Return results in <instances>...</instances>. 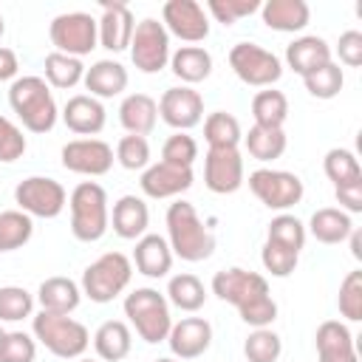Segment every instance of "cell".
<instances>
[{"mask_svg": "<svg viewBox=\"0 0 362 362\" xmlns=\"http://www.w3.org/2000/svg\"><path fill=\"white\" fill-rule=\"evenodd\" d=\"M212 294L235 305L240 320L252 328H269L277 320V303L269 291L266 277L257 272H249L240 266L221 269L212 277Z\"/></svg>", "mask_w": 362, "mask_h": 362, "instance_id": "6da1fadb", "label": "cell"}, {"mask_svg": "<svg viewBox=\"0 0 362 362\" xmlns=\"http://www.w3.org/2000/svg\"><path fill=\"white\" fill-rule=\"evenodd\" d=\"M167 243L173 249V257H181L187 263H201L215 252V235L201 221L198 209L178 198L167 206Z\"/></svg>", "mask_w": 362, "mask_h": 362, "instance_id": "7a4b0ae2", "label": "cell"}, {"mask_svg": "<svg viewBox=\"0 0 362 362\" xmlns=\"http://www.w3.org/2000/svg\"><path fill=\"white\" fill-rule=\"evenodd\" d=\"M8 107L28 133H48L59 119L54 93L42 76H17L8 85Z\"/></svg>", "mask_w": 362, "mask_h": 362, "instance_id": "3957f363", "label": "cell"}, {"mask_svg": "<svg viewBox=\"0 0 362 362\" xmlns=\"http://www.w3.org/2000/svg\"><path fill=\"white\" fill-rule=\"evenodd\" d=\"M122 308H124L127 322L139 334V339H144L147 345L167 342V334L173 328V314H170L167 297L158 288H150V286L133 288L124 297Z\"/></svg>", "mask_w": 362, "mask_h": 362, "instance_id": "277c9868", "label": "cell"}, {"mask_svg": "<svg viewBox=\"0 0 362 362\" xmlns=\"http://www.w3.org/2000/svg\"><path fill=\"white\" fill-rule=\"evenodd\" d=\"M71 209V235L82 243H96L105 238L110 226V209H107V192L96 181H82L74 187L68 198Z\"/></svg>", "mask_w": 362, "mask_h": 362, "instance_id": "5b68a950", "label": "cell"}, {"mask_svg": "<svg viewBox=\"0 0 362 362\" xmlns=\"http://www.w3.org/2000/svg\"><path fill=\"white\" fill-rule=\"evenodd\" d=\"M31 334L48 354L59 359H79L90 345L88 328L68 314L40 311L37 317H31Z\"/></svg>", "mask_w": 362, "mask_h": 362, "instance_id": "8992f818", "label": "cell"}, {"mask_svg": "<svg viewBox=\"0 0 362 362\" xmlns=\"http://www.w3.org/2000/svg\"><path fill=\"white\" fill-rule=\"evenodd\" d=\"M130 277H133L130 257L122 252H105L82 272L79 288L90 303H110L130 286Z\"/></svg>", "mask_w": 362, "mask_h": 362, "instance_id": "52a82bcc", "label": "cell"}, {"mask_svg": "<svg viewBox=\"0 0 362 362\" xmlns=\"http://www.w3.org/2000/svg\"><path fill=\"white\" fill-rule=\"evenodd\" d=\"M48 37H51L54 51L82 59L99 45V25H96V17L85 11H65L51 20Z\"/></svg>", "mask_w": 362, "mask_h": 362, "instance_id": "ba28073f", "label": "cell"}, {"mask_svg": "<svg viewBox=\"0 0 362 362\" xmlns=\"http://www.w3.org/2000/svg\"><path fill=\"white\" fill-rule=\"evenodd\" d=\"M229 68L243 85L252 88H272L283 76L280 57L257 42H235L229 48Z\"/></svg>", "mask_w": 362, "mask_h": 362, "instance_id": "9c48e42d", "label": "cell"}, {"mask_svg": "<svg viewBox=\"0 0 362 362\" xmlns=\"http://www.w3.org/2000/svg\"><path fill=\"white\" fill-rule=\"evenodd\" d=\"M249 189L266 209H274V212L291 209L294 204L303 201V192H305L303 178L297 173L272 170V167H260L249 173Z\"/></svg>", "mask_w": 362, "mask_h": 362, "instance_id": "30bf717a", "label": "cell"}, {"mask_svg": "<svg viewBox=\"0 0 362 362\" xmlns=\"http://www.w3.org/2000/svg\"><path fill=\"white\" fill-rule=\"evenodd\" d=\"M14 204L31 218H57L68 204V192L51 175H28L14 187Z\"/></svg>", "mask_w": 362, "mask_h": 362, "instance_id": "8fae6325", "label": "cell"}, {"mask_svg": "<svg viewBox=\"0 0 362 362\" xmlns=\"http://www.w3.org/2000/svg\"><path fill=\"white\" fill-rule=\"evenodd\" d=\"M127 51L133 65L141 74H158L161 68H167L173 51H170V34L164 23H158L156 17H144L141 23H136Z\"/></svg>", "mask_w": 362, "mask_h": 362, "instance_id": "7c38bea8", "label": "cell"}, {"mask_svg": "<svg viewBox=\"0 0 362 362\" xmlns=\"http://www.w3.org/2000/svg\"><path fill=\"white\" fill-rule=\"evenodd\" d=\"M243 156L238 147H209L204 156V184L215 195H232L243 187Z\"/></svg>", "mask_w": 362, "mask_h": 362, "instance_id": "4fadbf2b", "label": "cell"}, {"mask_svg": "<svg viewBox=\"0 0 362 362\" xmlns=\"http://www.w3.org/2000/svg\"><path fill=\"white\" fill-rule=\"evenodd\" d=\"M62 167L68 173H76V175H88V178H96V175H107L110 167H113V147L102 139H71L68 144H62Z\"/></svg>", "mask_w": 362, "mask_h": 362, "instance_id": "5bb4252c", "label": "cell"}, {"mask_svg": "<svg viewBox=\"0 0 362 362\" xmlns=\"http://www.w3.org/2000/svg\"><path fill=\"white\" fill-rule=\"evenodd\" d=\"M161 23L167 34L195 45L209 37V17L198 0H167L161 6Z\"/></svg>", "mask_w": 362, "mask_h": 362, "instance_id": "9a60e30c", "label": "cell"}, {"mask_svg": "<svg viewBox=\"0 0 362 362\" xmlns=\"http://www.w3.org/2000/svg\"><path fill=\"white\" fill-rule=\"evenodd\" d=\"M156 105H158L161 122L170 124L175 133H187L204 119V96L189 85L167 88Z\"/></svg>", "mask_w": 362, "mask_h": 362, "instance_id": "2e32d148", "label": "cell"}, {"mask_svg": "<svg viewBox=\"0 0 362 362\" xmlns=\"http://www.w3.org/2000/svg\"><path fill=\"white\" fill-rule=\"evenodd\" d=\"M195 175H192V167H175V164H167V161H156L150 167L141 170V178H139V187L147 198H175L181 192H187L192 187Z\"/></svg>", "mask_w": 362, "mask_h": 362, "instance_id": "e0dca14e", "label": "cell"}, {"mask_svg": "<svg viewBox=\"0 0 362 362\" xmlns=\"http://www.w3.org/2000/svg\"><path fill=\"white\" fill-rule=\"evenodd\" d=\"M167 345L175 359H198L212 345V325L204 317H184L173 322L167 334Z\"/></svg>", "mask_w": 362, "mask_h": 362, "instance_id": "ac0fdd59", "label": "cell"}, {"mask_svg": "<svg viewBox=\"0 0 362 362\" xmlns=\"http://www.w3.org/2000/svg\"><path fill=\"white\" fill-rule=\"evenodd\" d=\"M317 362H359L354 334L342 320H325L314 334Z\"/></svg>", "mask_w": 362, "mask_h": 362, "instance_id": "d6986e66", "label": "cell"}, {"mask_svg": "<svg viewBox=\"0 0 362 362\" xmlns=\"http://www.w3.org/2000/svg\"><path fill=\"white\" fill-rule=\"evenodd\" d=\"M99 25V45L119 54V51H127L130 48V37H133V11L124 6V3H110V0H102V17L96 20Z\"/></svg>", "mask_w": 362, "mask_h": 362, "instance_id": "ffe728a7", "label": "cell"}, {"mask_svg": "<svg viewBox=\"0 0 362 362\" xmlns=\"http://www.w3.org/2000/svg\"><path fill=\"white\" fill-rule=\"evenodd\" d=\"M62 122L71 133H76L82 139H93L96 133H102V127L107 122V113H105V105L99 99H93L90 93H76L65 102Z\"/></svg>", "mask_w": 362, "mask_h": 362, "instance_id": "44dd1931", "label": "cell"}, {"mask_svg": "<svg viewBox=\"0 0 362 362\" xmlns=\"http://www.w3.org/2000/svg\"><path fill=\"white\" fill-rule=\"evenodd\" d=\"M139 274L150 277V280H158V277H167L170 269H173V249L167 243L164 235H156V232H147L136 240V249H133V260Z\"/></svg>", "mask_w": 362, "mask_h": 362, "instance_id": "7402d4cb", "label": "cell"}, {"mask_svg": "<svg viewBox=\"0 0 362 362\" xmlns=\"http://www.w3.org/2000/svg\"><path fill=\"white\" fill-rule=\"evenodd\" d=\"M328 62H331V45L317 34H303L286 45V65L300 76H308Z\"/></svg>", "mask_w": 362, "mask_h": 362, "instance_id": "603a6c76", "label": "cell"}, {"mask_svg": "<svg viewBox=\"0 0 362 362\" xmlns=\"http://www.w3.org/2000/svg\"><path fill=\"white\" fill-rule=\"evenodd\" d=\"M113 232L122 240H139L141 235H147L150 226V209L144 204V198L139 195H122L113 204V215H110Z\"/></svg>", "mask_w": 362, "mask_h": 362, "instance_id": "cb8c5ba5", "label": "cell"}, {"mask_svg": "<svg viewBox=\"0 0 362 362\" xmlns=\"http://www.w3.org/2000/svg\"><path fill=\"white\" fill-rule=\"evenodd\" d=\"M260 14H263L266 28L280 31V34L303 31L311 20V8L305 0H266L260 6Z\"/></svg>", "mask_w": 362, "mask_h": 362, "instance_id": "d4e9b609", "label": "cell"}, {"mask_svg": "<svg viewBox=\"0 0 362 362\" xmlns=\"http://www.w3.org/2000/svg\"><path fill=\"white\" fill-rule=\"evenodd\" d=\"M82 82L93 99H113L127 88V68L116 59H96L90 68H85Z\"/></svg>", "mask_w": 362, "mask_h": 362, "instance_id": "484cf974", "label": "cell"}, {"mask_svg": "<svg viewBox=\"0 0 362 362\" xmlns=\"http://www.w3.org/2000/svg\"><path fill=\"white\" fill-rule=\"evenodd\" d=\"M82 300V288L79 283H74L71 277H45L37 288V303L40 311H51V314H71L79 308Z\"/></svg>", "mask_w": 362, "mask_h": 362, "instance_id": "4316f807", "label": "cell"}, {"mask_svg": "<svg viewBox=\"0 0 362 362\" xmlns=\"http://www.w3.org/2000/svg\"><path fill=\"white\" fill-rule=\"evenodd\" d=\"M119 122L130 136H144L153 133L158 122V105L150 93H130L119 105Z\"/></svg>", "mask_w": 362, "mask_h": 362, "instance_id": "83f0119b", "label": "cell"}, {"mask_svg": "<svg viewBox=\"0 0 362 362\" xmlns=\"http://www.w3.org/2000/svg\"><path fill=\"white\" fill-rule=\"evenodd\" d=\"M351 229H354V221L348 212H342L339 206H322L311 215L305 232H311V238L325 246H337V243L348 240Z\"/></svg>", "mask_w": 362, "mask_h": 362, "instance_id": "f1b7e54d", "label": "cell"}, {"mask_svg": "<svg viewBox=\"0 0 362 362\" xmlns=\"http://www.w3.org/2000/svg\"><path fill=\"white\" fill-rule=\"evenodd\" d=\"M93 348H96V356L105 359V362H119L130 354L133 348V331L124 320H107L96 328L93 334Z\"/></svg>", "mask_w": 362, "mask_h": 362, "instance_id": "f546056e", "label": "cell"}, {"mask_svg": "<svg viewBox=\"0 0 362 362\" xmlns=\"http://www.w3.org/2000/svg\"><path fill=\"white\" fill-rule=\"evenodd\" d=\"M170 68L184 85L204 82L212 74V54L204 45H181L178 51L170 54Z\"/></svg>", "mask_w": 362, "mask_h": 362, "instance_id": "4dcf8cb0", "label": "cell"}, {"mask_svg": "<svg viewBox=\"0 0 362 362\" xmlns=\"http://www.w3.org/2000/svg\"><path fill=\"white\" fill-rule=\"evenodd\" d=\"M42 68H45V76H42V79L48 82V88H59V90L76 88V85L82 82V76H85L82 59L68 57V54H59V51L45 54Z\"/></svg>", "mask_w": 362, "mask_h": 362, "instance_id": "1f68e13d", "label": "cell"}, {"mask_svg": "<svg viewBox=\"0 0 362 362\" xmlns=\"http://www.w3.org/2000/svg\"><path fill=\"white\" fill-rule=\"evenodd\" d=\"M243 144H246L252 158L266 164V161H274L286 153L288 139H286L283 127H257V124H252L249 133L243 136Z\"/></svg>", "mask_w": 362, "mask_h": 362, "instance_id": "d6a6232c", "label": "cell"}, {"mask_svg": "<svg viewBox=\"0 0 362 362\" xmlns=\"http://www.w3.org/2000/svg\"><path fill=\"white\" fill-rule=\"evenodd\" d=\"M252 116L257 127H283L288 119V99L283 90L266 88L252 96Z\"/></svg>", "mask_w": 362, "mask_h": 362, "instance_id": "836d02e7", "label": "cell"}, {"mask_svg": "<svg viewBox=\"0 0 362 362\" xmlns=\"http://www.w3.org/2000/svg\"><path fill=\"white\" fill-rule=\"evenodd\" d=\"M167 303L181 308V311H187V314H192L206 303V288L195 274L181 272V274L170 277V283H167Z\"/></svg>", "mask_w": 362, "mask_h": 362, "instance_id": "e575fe53", "label": "cell"}, {"mask_svg": "<svg viewBox=\"0 0 362 362\" xmlns=\"http://www.w3.org/2000/svg\"><path fill=\"white\" fill-rule=\"evenodd\" d=\"M34 235V221L31 215L20 212V209H6L0 212V255L3 252H14L23 249Z\"/></svg>", "mask_w": 362, "mask_h": 362, "instance_id": "d590c367", "label": "cell"}, {"mask_svg": "<svg viewBox=\"0 0 362 362\" xmlns=\"http://www.w3.org/2000/svg\"><path fill=\"white\" fill-rule=\"evenodd\" d=\"M204 139L209 147H238L243 141V130L232 113L215 110L204 119Z\"/></svg>", "mask_w": 362, "mask_h": 362, "instance_id": "8d00e7d4", "label": "cell"}, {"mask_svg": "<svg viewBox=\"0 0 362 362\" xmlns=\"http://www.w3.org/2000/svg\"><path fill=\"white\" fill-rule=\"evenodd\" d=\"M305 235L308 232H305V223L300 218H294L291 212H280V215H274L269 221L266 240L280 243V246H286V249H291V252L300 255V249L305 246Z\"/></svg>", "mask_w": 362, "mask_h": 362, "instance_id": "74e56055", "label": "cell"}, {"mask_svg": "<svg viewBox=\"0 0 362 362\" xmlns=\"http://www.w3.org/2000/svg\"><path fill=\"white\" fill-rule=\"evenodd\" d=\"M322 170L328 175V181L334 187L339 184H348V181H359L362 178V167H359V158L345 150V147H331L322 158Z\"/></svg>", "mask_w": 362, "mask_h": 362, "instance_id": "f35d334b", "label": "cell"}, {"mask_svg": "<svg viewBox=\"0 0 362 362\" xmlns=\"http://www.w3.org/2000/svg\"><path fill=\"white\" fill-rule=\"evenodd\" d=\"M303 85H305V90H308L314 99H334V96H339V90H342V85H345V74H342L339 62L331 59L328 65H322V68H317L314 74L303 76Z\"/></svg>", "mask_w": 362, "mask_h": 362, "instance_id": "ab89813d", "label": "cell"}, {"mask_svg": "<svg viewBox=\"0 0 362 362\" xmlns=\"http://www.w3.org/2000/svg\"><path fill=\"white\" fill-rule=\"evenodd\" d=\"M283 354V339L272 328H255L243 342L246 362H277Z\"/></svg>", "mask_w": 362, "mask_h": 362, "instance_id": "60d3db41", "label": "cell"}, {"mask_svg": "<svg viewBox=\"0 0 362 362\" xmlns=\"http://www.w3.org/2000/svg\"><path fill=\"white\" fill-rule=\"evenodd\" d=\"M34 294L23 286H0V322H20L31 317Z\"/></svg>", "mask_w": 362, "mask_h": 362, "instance_id": "b9f144b4", "label": "cell"}, {"mask_svg": "<svg viewBox=\"0 0 362 362\" xmlns=\"http://www.w3.org/2000/svg\"><path fill=\"white\" fill-rule=\"evenodd\" d=\"M337 305H339V314L348 322H359L362 320V269H354V272H348L342 277Z\"/></svg>", "mask_w": 362, "mask_h": 362, "instance_id": "7bdbcfd3", "label": "cell"}, {"mask_svg": "<svg viewBox=\"0 0 362 362\" xmlns=\"http://www.w3.org/2000/svg\"><path fill=\"white\" fill-rule=\"evenodd\" d=\"M116 161L124 170H144L150 167V144L144 136H122L116 144Z\"/></svg>", "mask_w": 362, "mask_h": 362, "instance_id": "ee69618b", "label": "cell"}, {"mask_svg": "<svg viewBox=\"0 0 362 362\" xmlns=\"http://www.w3.org/2000/svg\"><path fill=\"white\" fill-rule=\"evenodd\" d=\"M297 260H300L297 252H291L280 243H272V240H266L260 249V263L272 277H288L297 269Z\"/></svg>", "mask_w": 362, "mask_h": 362, "instance_id": "f6af8a7d", "label": "cell"}, {"mask_svg": "<svg viewBox=\"0 0 362 362\" xmlns=\"http://www.w3.org/2000/svg\"><path fill=\"white\" fill-rule=\"evenodd\" d=\"M198 158V141L189 133H173L161 147V161L175 167H192Z\"/></svg>", "mask_w": 362, "mask_h": 362, "instance_id": "bcb514c9", "label": "cell"}, {"mask_svg": "<svg viewBox=\"0 0 362 362\" xmlns=\"http://www.w3.org/2000/svg\"><path fill=\"white\" fill-rule=\"evenodd\" d=\"M37 339L25 331H6L0 342V362H34Z\"/></svg>", "mask_w": 362, "mask_h": 362, "instance_id": "7dc6e473", "label": "cell"}, {"mask_svg": "<svg viewBox=\"0 0 362 362\" xmlns=\"http://www.w3.org/2000/svg\"><path fill=\"white\" fill-rule=\"evenodd\" d=\"M260 0H209L206 3V11L218 20V23H223V25H232V23H238L240 17H249V14H255V11H260Z\"/></svg>", "mask_w": 362, "mask_h": 362, "instance_id": "c3c4849f", "label": "cell"}, {"mask_svg": "<svg viewBox=\"0 0 362 362\" xmlns=\"http://www.w3.org/2000/svg\"><path fill=\"white\" fill-rule=\"evenodd\" d=\"M28 141L23 136V127H17L8 116H0V164H11L23 158Z\"/></svg>", "mask_w": 362, "mask_h": 362, "instance_id": "681fc988", "label": "cell"}, {"mask_svg": "<svg viewBox=\"0 0 362 362\" xmlns=\"http://www.w3.org/2000/svg\"><path fill=\"white\" fill-rule=\"evenodd\" d=\"M337 54H339V62L342 65L359 68L362 65V31H356V28L342 31L339 34V42H337Z\"/></svg>", "mask_w": 362, "mask_h": 362, "instance_id": "f907efd6", "label": "cell"}, {"mask_svg": "<svg viewBox=\"0 0 362 362\" xmlns=\"http://www.w3.org/2000/svg\"><path fill=\"white\" fill-rule=\"evenodd\" d=\"M334 195H337L342 212H348V215L362 212V178H359V181H348V184L334 187Z\"/></svg>", "mask_w": 362, "mask_h": 362, "instance_id": "816d5d0a", "label": "cell"}, {"mask_svg": "<svg viewBox=\"0 0 362 362\" xmlns=\"http://www.w3.org/2000/svg\"><path fill=\"white\" fill-rule=\"evenodd\" d=\"M17 68H20V62H17V54L11 51V48H3L0 45V82H14L17 79Z\"/></svg>", "mask_w": 362, "mask_h": 362, "instance_id": "f5cc1de1", "label": "cell"}, {"mask_svg": "<svg viewBox=\"0 0 362 362\" xmlns=\"http://www.w3.org/2000/svg\"><path fill=\"white\" fill-rule=\"evenodd\" d=\"M348 240H351V255L356 257V260H362V232L354 226L351 229V235H348Z\"/></svg>", "mask_w": 362, "mask_h": 362, "instance_id": "db71d44e", "label": "cell"}, {"mask_svg": "<svg viewBox=\"0 0 362 362\" xmlns=\"http://www.w3.org/2000/svg\"><path fill=\"white\" fill-rule=\"evenodd\" d=\"M153 362H178L175 356H161V359H153Z\"/></svg>", "mask_w": 362, "mask_h": 362, "instance_id": "11a10c76", "label": "cell"}, {"mask_svg": "<svg viewBox=\"0 0 362 362\" xmlns=\"http://www.w3.org/2000/svg\"><path fill=\"white\" fill-rule=\"evenodd\" d=\"M3 31H6V23H3V14H0V37H3Z\"/></svg>", "mask_w": 362, "mask_h": 362, "instance_id": "9f6ffc18", "label": "cell"}, {"mask_svg": "<svg viewBox=\"0 0 362 362\" xmlns=\"http://www.w3.org/2000/svg\"><path fill=\"white\" fill-rule=\"evenodd\" d=\"M3 337H6V331H3V328H0V342H3Z\"/></svg>", "mask_w": 362, "mask_h": 362, "instance_id": "6f0895ef", "label": "cell"}, {"mask_svg": "<svg viewBox=\"0 0 362 362\" xmlns=\"http://www.w3.org/2000/svg\"><path fill=\"white\" fill-rule=\"evenodd\" d=\"M76 362H93V359H82V356H79V359H76Z\"/></svg>", "mask_w": 362, "mask_h": 362, "instance_id": "680465c9", "label": "cell"}]
</instances>
